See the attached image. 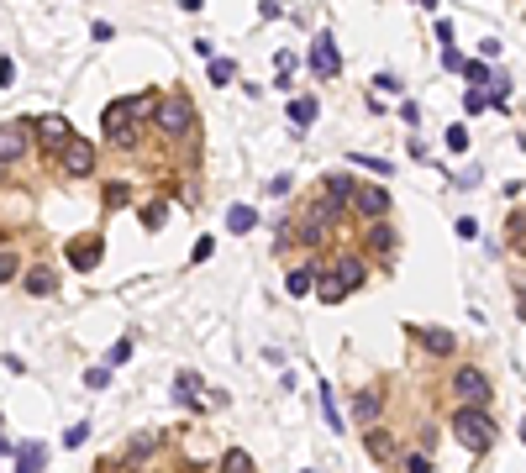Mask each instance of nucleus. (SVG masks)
I'll return each instance as SVG.
<instances>
[{
	"label": "nucleus",
	"mask_w": 526,
	"mask_h": 473,
	"mask_svg": "<svg viewBox=\"0 0 526 473\" xmlns=\"http://www.w3.org/2000/svg\"><path fill=\"white\" fill-rule=\"evenodd\" d=\"M237 79V63L232 58H211V84H232Z\"/></svg>",
	"instance_id": "21"
},
{
	"label": "nucleus",
	"mask_w": 526,
	"mask_h": 473,
	"mask_svg": "<svg viewBox=\"0 0 526 473\" xmlns=\"http://www.w3.org/2000/svg\"><path fill=\"white\" fill-rule=\"evenodd\" d=\"M289 121H295V127H311V121H316V100H305V95H300L295 106H289Z\"/></svg>",
	"instance_id": "20"
},
{
	"label": "nucleus",
	"mask_w": 526,
	"mask_h": 473,
	"mask_svg": "<svg viewBox=\"0 0 526 473\" xmlns=\"http://www.w3.org/2000/svg\"><path fill=\"white\" fill-rule=\"evenodd\" d=\"M32 131H37V137H42V147H48V153H53V158H58V153H63V142H69V137H74V127H69V116H42V121H37V127H32Z\"/></svg>",
	"instance_id": "7"
},
{
	"label": "nucleus",
	"mask_w": 526,
	"mask_h": 473,
	"mask_svg": "<svg viewBox=\"0 0 526 473\" xmlns=\"http://www.w3.org/2000/svg\"><path fill=\"white\" fill-rule=\"evenodd\" d=\"M443 69H458V74H463V53H458V47H447V42H443Z\"/></svg>",
	"instance_id": "31"
},
{
	"label": "nucleus",
	"mask_w": 526,
	"mask_h": 473,
	"mask_svg": "<svg viewBox=\"0 0 526 473\" xmlns=\"http://www.w3.org/2000/svg\"><path fill=\"white\" fill-rule=\"evenodd\" d=\"M453 437L463 442L468 452H490L495 447V421L484 405H458L453 410Z\"/></svg>",
	"instance_id": "2"
},
{
	"label": "nucleus",
	"mask_w": 526,
	"mask_h": 473,
	"mask_svg": "<svg viewBox=\"0 0 526 473\" xmlns=\"http://www.w3.org/2000/svg\"><path fill=\"white\" fill-rule=\"evenodd\" d=\"M379 410H384V390H379V384H369V390H358V400H353V415H358V426L379 421Z\"/></svg>",
	"instance_id": "10"
},
{
	"label": "nucleus",
	"mask_w": 526,
	"mask_h": 473,
	"mask_svg": "<svg viewBox=\"0 0 526 473\" xmlns=\"http://www.w3.org/2000/svg\"><path fill=\"white\" fill-rule=\"evenodd\" d=\"M84 384H90V390H106V384H111V368H90V374H84Z\"/></svg>",
	"instance_id": "30"
},
{
	"label": "nucleus",
	"mask_w": 526,
	"mask_h": 473,
	"mask_svg": "<svg viewBox=\"0 0 526 473\" xmlns=\"http://www.w3.org/2000/svg\"><path fill=\"white\" fill-rule=\"evenodd\" d=\"M26 147H32V127H22V121H6V127H0V163H22Z\"/></svg>",
	"instance_id": "4"
},
{
	"label": "nucleus",
	"mask_w": 526,
	"mask_h": 473,
	"mask_svg": "<svg viewBox=\"0 0 526 473\" xmlns=\"http://www.w3.org/2000/svg\"><path fill=\"white\" fill-rule=\"evenodd\" d=\"M227 468H232V473H248L253 458H248V452H227Z\"/></svg>",
	"instance_id": "34"
},
{
	"label": "nucleus",
	"mask_w": 526,
	"mask_h": 473,
	"mask_svg": "<svg viewBox=\"0 0 526 473\" xmlns=\"http://www.w3.org/2000/svg\"><path fill=\"white\" fill-rule=\"evenodd\" d=\"M463 79H468V84H479V90H484V79H490V69H484V63H463Z\"/></svg>",
	"instance_id": "28"
},
{
	"label": "nucleus",
	"mask_w": 526,
	"mask_h": 473,
	"mask_svg": "<svg viewBox=\"0 0 526 473\" xmlns=\"http://www.w3.org/2000/svg\"><path fill=\"white\" fill-rule=\"evenodd\" d=\"M90 32H95V42H111V37H116V26H111V22H95Z\"/></svg>",
	"instance_id": "36"
},
{
	"label": "nucleus",
	"mask_w": 526,
	"mask_h": 473,
	"mask_svg": "<svg viewBox=\"0 0 526 473\" xmlns=\"http://www.w3.org/2000/svg\"><path fill=\"white\" fill-rule=\"evenodd\" d=\"M521 447H526V421H521Z\"/></svg>",
	"instance_id": "40"
},
{
	"label": "nucleus",
	"mask_w": 526,
	"mask_h": 473,
	"mask_svg": "<svg viewBox=\"0 0 526 473\" xmlns=\"http://www.w3.org/2000/svg\"><path fill=\"white\" fill-rule=\"evenodd\" d=\"M100 252H106V242H100V236H84V242H74V248H69V263L79 273H90L100 263Z\"/></svg>",
	"instance_id": "12"
},
{
	"label": "nucleus",
	"mask_w": 526,
	"mask_h": 473,
	"mask_svg": "<svg viewBox=\"0 0 526 473\" xmlns=\"http://www.w3.org/2000/svg\"><path fill=\"white\" fill-rule=\"evenodd\" d=\"M363 442H369V452H374V458H379V463L400 458V447H394V437H390V431H369V437H363Z\"/></svg>",
	"instance_id": "16"
},
{
	"label": "nucleus",
	"mask_w": 526,
	"mask_h": 473,
	"mask_svg": "<svg viewBox=\"0 0 526 473\" xmlns=\"http://www.w3.org/2000/svg\"><path fill=\"white\" fill-rule=\"evenodd\" d=\"M316 295H321V305H342V300L353 295V284H347L342 273L332 268V273H326V279H316Z\"/></svg>",
	"instance_id": "13"
},
{
	"label": "nucleus",
	"mask_w": 526,
	"mask_h": 473,
	"mask_svg": "<svg viewBox=\"0 0 526 473\" xmlns=\"http://www.w3.org/2000/svg\"><path fill=\"white\" fill-rule=\"evenodd\" d=\"M0 84H16V63L11 58H0Z\"/></svg>",
	"instance_id": "38"
},
{
	"label": "nucleus",
	"mask_w": 526,
	"mask_h": 473,
	"mask_svg": "<svg viewBox=\"0 0 526 473\" xmlns=\"http://www.w3.org/2000/svg\"><path fill=\"white\" fill-rule=\"evenodd\" d=\"M58 168H63V174H74V179H84L90 168H95V147L79 142V137H69V142H63V153H58Z\"/></svg>",
	"instance_id": "6"
},
{
	"label": "nucleus",
	"mask_w": 526,
	"mask_h": 473,
	"mask_svg": "<svg viewBox=\"0 0 526 473\" xmlns=\"http://www.w3.org/2000/svg\"><path fill=\"white\" fill-rule=\"evenodd\" d=\"M516 316L526 321V284H521V289H516Z\"/></svg>",
	"instance_id": "39"
},
{
	"label": "nucleus",
	"mask_w": 526,
	"mask_h": 473,
	"mask_svg": "<svg viewBox=\"0 0 526 473\" xmlns=\"http://www.w3.org/2000/svg\"><path fill=\"white\" fill-rule=\"evenodd\" d=\"M447 147H453V153H463V147H468V131H463V127H447Z\"/></svg>",
	"instance_id": "32"
},
{
	"label": "nucleus",
	"mask_w": 526,
	"mask_h": 473,
	"mask_svg": "<svg viewBox=\"0 0 526 473\" xmlns=\"http://www.w3.org/2000/svg\"><path fill=\"white\" fill-rule=\"evenodd\" d=\"M337 273H342V279L353 284V289H358V284H363V263L353 258V252H342V258H337Z\"/></svg>",
	"instance_id": "19"
},
{
	"label": "nucleus",
	"mask_w": 526,
	"mask_h": 473,
	"mask_svg": "<svg viewBox=\"0 0 526 473\" xmlns=\"http://www.w3.org/2000/svg\"><path fill=\"white\" fill-rule=\"evenodd\" d=\"M84 437H90V426H69V431H63V447H79Z\"/></svg>",
	"instance_id": "35"
},
{
	"label": "nucleus",
	"mask_w": 526,
	"mask_h": 473,
	"mask_svg": "<svg viewBox=\"0 0 526 473\" xmlns=\"http://www.w3.org/2000/svg\"><path fill=\"white\" fill-rule=\"evenodd\" d=\"M0 452H11V447H6V437H0Z\"/></svg>",
	"instance_id": "41"
},
{
	"label": "nucleus",
	"mask_w": 526,
	"mask_h": 473,
	"mask_svg": "<svg viewBox=\"0 0 526 473\" xmlns=\"http://www.w3.org/2000/svg\"><path fill=\"white\" fill-rule=\"evenodd\" d=\"M0 168H6V163H0Z\"/></svg>",
	"instance_id": "42"
},
{
	"label": "nucleus",
	"mask_w": 526,
	"mask_h": 473,
	"mask_svg": "<svg viewBox=\"0 0 526 473\" xmlns=\"http://www.w3.org/2000/svg\"><path fill=\"white\" fill-rule=\"evenodd\" d=\"M153 447H158V437H153V431H143V437H132L127 458H143V452H153Z\"/></svg>",
	"instance_id": "27"
},
{
	"label": "nucleus",
	"mask_w": 526,
	"mask_h": 473,
	"mask_svg": "<svg viewBox=\"0 0 526 473\" xmlns=\"http://www.w3.org/2000/svg\"><path fill=\"white\" fill-rule=\"evenodd\" d=\"M158 100L153 95H132V100H111L106 111H100V127L111 131V142L116 147H132L137 142V127H132V116H143V111H153Z\"/></svg>",
	"instance_id": "1"
},
{
	"label": "nucleus",
	"mask_w": 526,
	"mask_h": 473,
	"mask_svg": "<svg viewBox=\"0 0 526 473\" xmlns=\"http://www.w3.org/2000/svg\"><path fill=\"white\" fill-rule=\"evenodd\" d=\"M16 273H22V258H16L11 248H0V284H11Z\"/></svg>",
	"instance_id": "22"
},
{
	"label": "nucleus",
	"mask_w": 526,
	"mask_h": 473,
	"mask_svg": "<svg viewBox=\"0 0 526 473\" xmlns=\"http://www.w3.org/2000/svg\"><path fill=\"white\" fill-rule=\"evenodd\" d=\"M311 69L321 74V79H332V74L342 69V58H337V42H332V32H321V37H316V47H311Z\"/></svg>",
	"instance_id": "8"
},
{
	"label": "nucleus",
	"mask_w": 526,
	"mask_h": 473,
	"mask_svg": "<svg viewBox=\"0 0 526 473\" xmlns=\"http://www.w3.org/2000/svg\"><path fill=\"white\" fill-rule=\"evenodd\" d=\"M153 121H158V131H164V137H190L195 111H190V100H184V95H164V100L153 106Z\"/></svg>",
	"instance_id": "3"
},
{
	"label": "nucleus",
	"mask_w": 526,
	"mask_h": 473,
	"mask_svg": "<svg viewBox=\"0 0 526 473\" xmlns=\"http://www.w3.org/2000/svg\"><path fill=\"white\" fill-rule=\"evenodd\" d=\"M164 221H168V205H143V226L148 232H158Z\"/></svg>",
	"instance_id": "25"
},
{
	"label": "nucleus",
	"mask_w": 526,
	"mask_h": 473,
	"mask_svg": "<svg viewBox=\"0 0 526 473\" xmlns=\"http://www.w3.org/2000/svg\"><path fill=\"white\" fill-rule=\"evenodd\" d=\"M16 463H22L26 473H37L42 463H48V447H42V442H26V447H16Z\"/></svg>",
	"instance_id": "17"
},
{
	"label": "nucleus",
	"mask_w": 526,
	"mask_h": 473,
	"mask_svg": "<svg viewBox=\"0 0 526 473\" xmlns=\"http://www.w3.org/2000/svg\"><path fill=\"white\" fill-rule=\"evenodd\" d=\"M374 84H379L384 95H400V79H394V74H379V79H374Z\"/></svg>",
	"instance_id": "37"
},
{
	"label": "nucleus",
	"mask_w": 526,
	"mask_h": 473,
	"mask_svg": "<svg viewBox=\"0 0 526 473\" xmlns=\"http://www.w3.org/2000/svg\"><path fill=\"white\" fill-rule=\"evenodd\" d=\"M353 195H358V189H353V179H347V174H326V200H332L337 211L353 205Z\"/></svg>",
	"instance_id": "15"
},
{
	"label": "nucleus",
	"mask_w": 526,
	"mask_h": 473,
	"mask_svg": "<svg viewBox=\"0 0 526 473\" xmlns=\"http://www.w3.org/2000/svg\"><path fill=\"white\" fill-rule=\"evenodd\" d=\"M353 163L369 168V174H394V163H384V158H374V153H353Z\"/></svg>",
	"instance_id": "24"
},
{
	"label": "nucleus",
	"mask_w": 526,
	"mask_h": 473,
	"mask_svg": "<svg viewBox=\"0 0 526 473\" xmlns=\"http://www.w3.org/2000/svg\"><path fill=\"white\" fill-rule=\"evenodd\" d=\"M353 200H358V211H363V216H384V211H390V195H384L379 184H363Z\"/></svg>",
	"instance_id": "14"
},
{
	"label": "nucleus",
	"mask_w": 526,
	"mask_h": 473,
	"mask_svg": "<svg viewBox=\"0 0 526 473\" xmlns=\"http://www.w3.org/2000/svg\"><path fill=\"white\" fill-rule=\"evenodd\" d=\"M285 289H289V295H311V289H316V273L311 268H289Z\"/></svg>",
	"instance_id": "18"
},
{
	"label": "nucleus",
	"mask_w": 526,
	"mask_h": 473,
	"mask_svg": "<svg viewBox=\"0 0 526 473\" xmlns=\"http://www.w3.org/2000/svg\"><path fill=\"white\" fill-rule=\"evenodd\" d=\"M458 236H463V242H474V236H479V221H474V216H458Z\"/></svg>",
	"instance_id": "33"
},
{
	"label": "nucleus",
	"mask_w": 526,
	"mask_h": 473,
	"mask_svg": "<svg viewBox=\"0 0 526 473\" xmlns=\"http://www.w3.org/2000/svg\"><path fill=\"white\" fill-rule=\"evenodd\" d=\"M411 337H416V342L427 347V353H443V358L458 347V337H453V331H437V326H411Z\"/></svg>",
	"instance_id": "11"
},
{
	"label": "nucleus",
	"mask_w": 526,
	"mask_h": 473,
	"mask_svg": "<svg viewBox=\"0 0 526 473\" xmlns=\"http://www.w3.org/2000/svg\"><path fill=\"white\" fill-rule=\"evenodd\" d=\"M369 248L374 252H394V232H390V226H374V232H369Z\"/></svg>",
	"instance_id": "23"
},
{
	"label": "nucleus",
	"mask_w": 526,
	"mask_h": 473,
	"mask_svg": "<svg viewBox=\"0 0 526 473\" xmlns=\"http://www.w3.org/2000/svg\"><path fill=\"white\" fill-rule=\"evenodd\" d=\"M463 111H468V116H479V111H484V90H479V84L463 95Z\"/></svg>",
	"instance_id": "29"
},
{
	"label": "nucleus",
	"mask_w": 526,
	"mask_h": 473,
	"mask_svg": "<svg viewBox=\"0 0 526 473\" xmlns=\"http://www.w3.org/2000/svg\"><path fill=\"white\" fill-rule=\"evenodd\" d=\"M227 221H232V232H253V221H258V216H253L248 205H237V211H232Z\"/></svg>",
	"instance_id": "26"
},
{
	"label": "nucleus",
	"mask_w": 526,
	"mask_h": 473,
	"mask_svg": "<svg viewBox=\"0 0 526 473\" xmlns=\"http://www.w3.org/2000/svg\"><path fill=\"white\" fill-rule=\"evenodd\" d=\"M22 289L26 295H37V300H48L53 289H58V273L48 268V263H37V268H26V279H22Z\"/></svg>",
	"instance_id": "9"
},
{
	"label": "nucleus",
	"mask_w": 526,
	"mask_h": 473,
	"mask_svg": "<svg viewBox=\"0 0 526 473\" xmlns=\"http://www.w3.org/2000/svg\"><path fill=\"white\" fill-rule=\"evenodd\" d=\"M453 394L463 405H490V378L479 374V368H458V378H453Z\"/></svg>",
	"instance_id": "5"
}]
</instances>
